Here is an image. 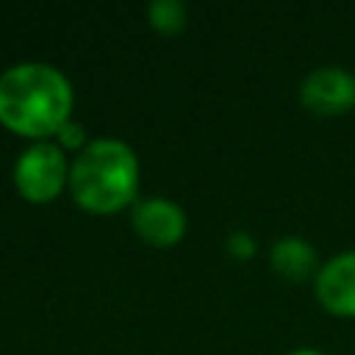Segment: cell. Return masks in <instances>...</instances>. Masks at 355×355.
Masks as SVG:
<instances>
[{
    "label": "cell",
    "mask_w": 355,
    "mask_h": 355,
    "mask_svg": "<svg viewBox=\"0 0 355 355\" xmlns=\"http://www.w3.org/2000/svg\"><path fill=\"white\" fill-rule=\"evenodd\" d=\"M72 86L47 64H17L0 75V122L28 139H47L69 122Z\"/></svg>",
    "instance_id": "obj_1"
},
{
    "label": "cell",
    "mask_w": 355,
    "mask_h": 355,
    "mask_svg": "<svg viewBox=\"0 0 355 355\" xmlns=\"http://www.w3.org/2000/svg\"><path fill=\"white\" fill-rule=\"evenodd\" d=\"M139 189V161L116 139H97L69 166L72 200L89 214H116Z\"/></svg>",
    "instance_id": "obj_2"
},
{
    "label": "cell",
    "mask_w": 355,
    "mask_h": 355,
    "mask_svg": "<svg viewBox=\"0 0 355 355\" xmlns=\"http://www.w3.org/2000/svg\"><path fill=\"white\" fill-rule=\"evenodd\" d=\"M17 191L28 202H50L61 194L64 183H69V169L61 147L50 141H39L28 147L14 164Z\"/></svg>",
    "instance_id": "obj_3"
},
{
    "label": "cell",
    "mask_w": 355,
    "mask_h": 355,
    "mask_svg": "<svg viewBox=\"0 0 355 355\" xmlns=\"http://www.w3.org/2000/svg\"><path fill=\"white\" fill-rule=\"evenodd\" d=\"M300 100L308 111L322 116L347 114L355 105V78L341 67L313 69L300 86Z\"/></svg>",
    "instance_id": "obj_4"
},
{
    "label": "cell",
    "mask_w": 355,
    "mask_h": 355,
    "mask_svg": "<svg viewBox=\"0 0 355 355\" xmlns=\"http://www.w3.org/2000/svg\"><path fill=\"white\" fill-rule=\"evenodd\" d=\"M133 227L153 247H172L186 233V214L164 197L139 200L133 205Z\"/></svg>",
    "instance_id": "obj_5"
},
{
    "label": "cell",
    "mask_w": 355,
    "mask_h": 355,
    "mask_svg": "<svg viewBox=\"0 0 355 355\" xmlns=\"http://www.w3.org/2000/svg\"><path fill=\"white\" fill-rule=\"evenodd\" d=\"M316 297L333 316H355V252L336 255L319 269Z\"/></svg>",
    "instance_id": "obj_6"
},
{
    "label": "cell",
    "mask_w": 355,
    "mask_h": 355,
    "mask_svg": "<svg viewBox=\"0 0 355 355\" xmlns=\"http://www.w3.org/2000/svg\"><path fill=\"white\" fill-rule=\"evenodd\" d=\"M272 266L280 275L291 277V280H302V277H308L313 272L316 252L302 239H280L272 247Z\"/></svg>",
    "instance_id": "obj_7"
},
{
    "label": "cell",
    "mask_w": 355,
    "mask_h": 355,
    "mask_svg": "<svg viewBox=\"0 0 355 355\" xmlns=\"http://www.w3.org/2000/svg\"><path fill=\"white\" fill-rule=\"evenodd\" d=\"M150 25L161 33H178L186 25V6L178 0H155L147 8Z\"/></svg>",
    "instance_id": "obj_8"
},
{
    "label": "cell",
    "mask_w": 355,
    "mask_h": 355,
    "mask_svg": "<svg viewBox=\"0 0 355 355\" xmlns=\"http://www.w3.org/2000/svg\"><path fill=\"white\" fill-rule=\"evenodd\" d=\"M227 250H230V255H236V258H250V255L255 252V244H252V239H250L247 233H233V236L227 239Z\"/></svg>",
    "instance_id": "obj_9"
},
{
    "label": "cell",
    "mask_w": 355,
    "mask_h": 355,
    "mask_svg": "<svg viewBox=\"0 0 355 355\" xmlns=\"http://www.w3.org/2000/svg\"><path fill=\"white\" fill-rule=\"evenodd\" d=\"M58 139H61V144L64 147H78L80 141H83V128L80 125H72V122H67L58 133H55Z\"/></svg>",
    "instance_id": "obj_10"
},
{
    "label": "cell",
    "mask_w": 355,
    "mask_h": 355,
    "mask_svg": "<svg viewBox=\"0 0 355 355\" xmlns=\"http://www.w3.org/2000/svg\"><path fill=\"white\" fill-rule=\"evenodd\" d=\"M288 355H324V352H319V349H294Z\"/></svg>",
    "instance_id": "obj_11"
}]
</instances>
